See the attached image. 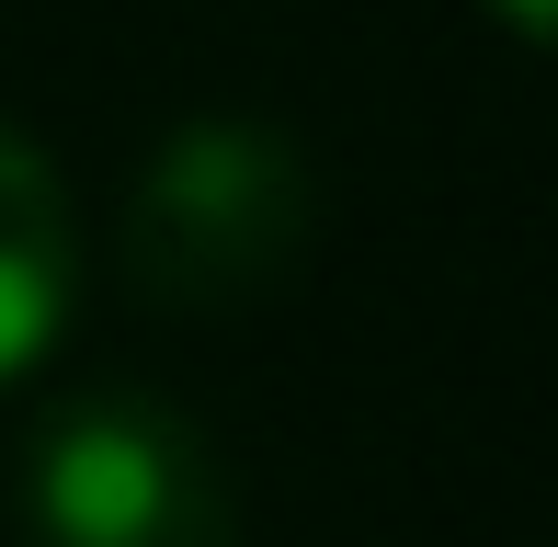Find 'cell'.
<instances>
[{"label": "cell", "mask_w": 558, "mask_h": 547, "mask_svg": "<svg viewBox=\"0 0 558 547\" xmlns=\"http://www.w3.org/2000/svg\"><path fill=\"white\" fill-rule=\"evenodd\" d=\"M319 240V171L308 148L263 114H194L137 160L114 217V274L148 308H263L274 285H296Z\"/></svg>", "instance_id": "obj_1"}, {"label": "cell", "mask_w": 558, "mask_h": 547, "mask_svg": "<svg viewBox=\"0 0 558 547\" xmlns=\"http://www.w3.org/2000/svg\"><path fill=\"white\" fill-rule=\"evenodd\" d=\"M35 547H240V490L217 445L148 388H92L23 445Z\"/></svg>", "instance_id": "obj_2"}, {"label": "cell", "mask_w": 558, "mask_h": 547, "mask_svg": "<svg viewBox=\"0 0 558 547\" xmlns=\"http://www.w3.org/2000/svg\"><path fill=\"white\" fill-rule=\"evenodd\" d=\"M81 308V217L35 137L0 114V388L46 354Z\"/></svg>", "instance_id": "obj_3"}, {"label": "cell", "mask_w": 558, "mask_h": 547, "mask_svg": "<svg viewBox=\"0 0 558 547\" xmlns=\"http://www.w3.org/2000/svg\"><path fill=\"white\" fill-rule=\"evenodd\" d=\"M490 12H501V23H513V35H524V46H547V35H558V0H490Z\"/></svg>", "instance_id": "obj_4"}]
</instances>
